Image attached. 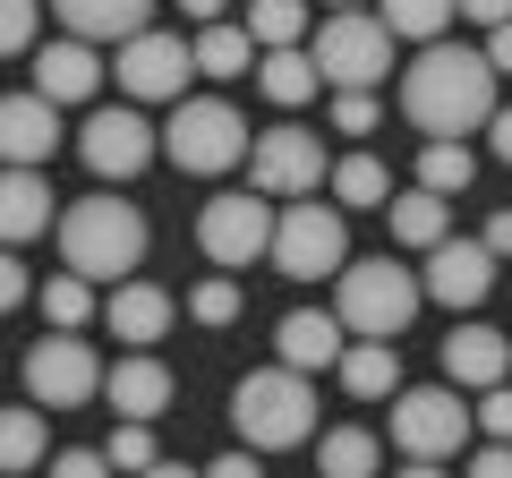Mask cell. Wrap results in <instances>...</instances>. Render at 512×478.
<instances>
[{
	"label": "cell",
	"instance_id": "obj_1",
	"mask_svg": "<svg viewBox=\"0 0 512 478\" xmlns=\"http://www.w3.org/2000/svg\"><path fill=\"white\" fill-rule=\"evenodd\" d=\"M402 111H410V129L427 137H470L487 129V111H495V69L487 52H470V43H419V60L402 69Z\"/></svg>",
	"mask_w": 512,
	"mask_h": 478
},
{
	"label": "cell",
	"instance_id": "obj_2",
	"mask_svg": "<svg viewBox=\"0 0 512 478\" xmlns=\"http://www.w3.org/2000/svg\"><path fill=\"white\" fill-rule=\"evenodd\" d=\"M146 214L137 205H120L103 188V197H77V205H60V265H77L86 282H120V274H137L146 265Z\"/></svg>",
	"mask_w": 512,
	"mask_h": 478
},
{
	"label": "cell",
	"instance_id": "obj_3",
	"mask_svg": "<svg viewBox=\"0 0 512 478\" xmlns=\"http://www.w3.org/2000/svg\"><path fill=\"white\" fill-rule=\"evenodd\" d=\"M419 274H410L402 257H350L342 274H333V316H342L350 333H376V342H402V325L419 316Z\"/></svg>",
	"mask_w": 512,
	"mask_h": 478
},
{
	"label": "cell",
	"instance_id": "obj_4",
	"mask_svg": "<svg viewBox=\"0 0 512 478\" xmlns=\"http://www.w3.org/2000/svg\"><path fill=\"white\" fill-rule=\"evenodd\" d=\"M163 154L188 180H222V171L248 163V120H239V103H222V94H180L171 120H163Z\"/></svg>",
	"mask_w": 512,
	"mask_h": 478
},
{
	"label": "cell",
	"instance_id": "obj_5",
	"mask_svg": "<svg viewBox=\"0 0 512 478\" xmlns=\"http://www.w3.org/2000/svg\"><path fill=\"white\" fill-rule=\"evenodd\" d=\"M231 419L256 453H291V444H316V393L299 368H256V376H239Z\"/></svg>",
	"mask_w": 512,
	"mask_h": 478
},
{
	"label": "cell",
	"instance_id": "obj_6",
	"mask_svg": "<svg viewBox=\"0 0 512 478\" xmlns=\"http://www.w3.org/2000/svg\"><path fill=\"white\" fill-rule=\"evenodd\" d=\"M265 257H274L291 282L342 274V265H350V222H342V205H325V188L282 197V205H274V248H265Z\"/></svg>",
	"mask_w": 512,
	"mask_h": 478
},
{
	"label": "cell",
	"instance_id": "obj_7",
	"mask_svg": "<svg viewBox=\"0 0 512 478\" xmlns=\"http://www.w3.org/2000/svg\"><path fill=\"white\" fill-rule=\"evenodd\" d=\"M308 60L325 86H384L393 77V26L367 9H325V26L308 35Z\"/></svg>",
	"mask_w": 512,
	"mask_h": 478
},
{
	"label": "cell",
	"instance_id": "obj_8",
	"mask_svg": "<svg viewBox=\"0 0 512 478\" xmlns=\"http://www.w3.org/2000/svg\"><path fill=\"white\" fill-rule=\"evenodd\" d=\"M154 154H163V129H154L137 103H94L86 129H77V163H86L94 180H137Z\"/></svg>",
	"mask_w": 512,
	"mask_h": 478
},
{
	"label": "cell",
	"instance_id": "obj_9",
	"mask_svg": "<svg viewBox=\"0 0 512 478\" xmlns=\"http://www.w3.org/2000/svg\"><path fill=\"white\" fill-rule=\"evenodd\" d=\"M274 205L282 197H265V188H222V197L197 214V248L222 265V274L256 265L265 248H274Z\"/></svg>",
	"mask_w": 512,
	"mask_h": 478
},
{
	"label": "cell",
	"instance_id": "obj_10",
	"mask_svg": "<svg viewBox=\"0 0 512 478\" xmlns=\"http://www.w3.org/2000/svg\"><path fill=\"white\" fill-rule=\"evenodd\" d=\"M111 77H120L128 103H180L188 77H197V52H188V35L137 26V35H120V60H111Z\"/></svg>",
	"mask_w": 512,
	"mask_h": 478
},
{
	"label": "cell",
	"instance_id": "obj_11",
	"mask_svg": "<svg viewBox=\"0 0 512 478\" xmlns=\"http://www.w3.org/2000/svg\"><path fill=\"white\" fill-rule=\"evenodd\" d=\"M461 436H470V410H461V385H393V453L410 461H444L461 453Z\"/></svg>",
	"mask_w": 512,
	"mask_h": 478
},
{
	"label": "cell",
	"instance_id": "obj_12",
	"mask_svg": "<svg viewBox=\"0 0 512 478\" xmlns=\"http://www.w3.org/2000/svg\"><path fill=\"white\" fill-rule=\"evenodd\" d=\"M103 393V359H94V342H77V333H43L35 350H26V402L43 410H77Z\"/></svg>",
	"mask_w": 512,
	"mask_h": 478
},
{
	"label": "cell",
	"instance_id": "obj_13",
	"mask_svg": "<svg viewBox=\"0 0 512 478\" xmlns=\"http://www.w3.org/2000/svg\"><path fill=\"white\" fill-rule=\"evenodd\" d=\"M248 171H256V188L265 197H308V188H325V137L316 129H299V120H282V129H265V137H248Z\"/></svg>",
	"mask_w": 512,
	"mask_h": 478
},
{
	"label": "cell",
	"instance_id": "obj_14",
	"mask_svg": "<svg viewBox=\"0 0 512 478\" xmlns=\"http://www.w3.org/2000/svg\"><path fill=\"white\" fill-rule=\"evenodd\" d=\"M495 265H504V257H495L487 239H453V231H444L436 248H427V274H419V291L436 299V308H478V299L495 291Z\"/></svg>",
	"mask_w": 512,
	"mask_h": 478
},
{
	"label": "cell",
	"instance_id": "obj_15",
	"mask_svg": "<svg viewBox=\"0 0 512 478\" xmlns=\"http://www.w3.org/2000/svg\"><path fill=\"white\" fill-rule=\"evenodd\" d=\"M60 154V103L52 94H0V163H52Z\"/></svg>",
	"mask_w": 512,
	"mask_h": 478
},
{
	"label": "cell",
	"instance_id": "obj_16",
	"mask_svg": "<svg viewBox=\"0 0 512 478\" xmlns=\"http://www.w3.org/2000/svg\"><path fill=\"white\" fill-rule=\"evenodd\" d=\"M171 316H180V308H171V291H163V282H137V274H120V282H111V299H103L111 342H137V350H146V342H163V333H171Z\"/></svg>",
	"mask_w": 512,
	"mask_h": 478
},
{
	"label": "cell",
	"instance_id": "obj_17",
	"mask_svg": "<svg viewBox=\"0 0 512 478\" xmlns=\"http://www.w3.org/2000/svg\"><path fill=\"white\" fill-rule=\"evenodd\" d=\"M504 376H512V333H495V325H453V342H444V385L487 393V385H504Z\"/></svg>",
	"mask_w": 512,
	"mask_h": 478
},
{
	"label": "cell",
	"instance_id": "obj_18",
	"mask_svg": "<svg viewBox=\"0 0 512 478\" xmlns=\"http://www.w3.org/2000/svg\"><path fill=\"white\" fill-rule=\"evenodd\" d=\"M43 231H52V180H43V163H0V239L26 248Z\"/></svg>",
	"mask_w": 512,
	"mask_h": 478
},
{
	"label": "cell",
	"instance_id": "obj_19",
	"mask_svg": "<svg viewBox=\"0 0 512 478\" xmlns=\"http://www.w3.org/2000/svg\"><path fill=\"white\" fill-rule=\"evenodd\" d=\"M94 86H103V52H94L86 35H60L35 52V94H52V103H94Z\"/></svg>",
	"mask_w": 512,
	"mask_h": 478
},
{
	"label": "cell",
	"instance_id": "obj_20",
	"mask_svg": "<svg viewBox=\"0 0 512 478\" xmlns=\"http://www.w3.org/2000/svg\"><path fill=\"white\" fill-rule=\"evenodd\" d=\"M103 402L120 410V419H163L171 410V368L154 350H128L120 368H103Z\"/></svg>",
	"mask_w": 512,
	"mask_h": 478
},
{
	"label": "cell",
	"instance_id": "obj_21",
	"mask_svg": "<svg viewBox=\"0 0 512 478\" xmlns=\"http://www.w3.org/2000/svg\"><path fill=\"white\" fill-rule=\"evenodd\" d=\"M342 342H350V325H342V316H325V308H291V316L274 325L282 368H299V376L333 368V359H342Z\"/></svg>",
	"mask_w": 512,
	"mask_h": 478
},
{
	"label": "cell",
	"instance_id": "obj_22",
	"mask_svg": "<svg viewBox=\"0 0 512 478\" xmlns=\"http://www.w3.org/2000/svg\"><path fill=\"white\" fill-rule=\"evenodd\" d=\"M333 376H342L350 402H393V385H402V342H376V333H359V342H342Z\"/></svg>",
	"mask_w": 512,
	"mask_h": 478
},
{
	"label": "cell",
	"instance_id": "obj_23",
	"mask_svg": "<svg viewBox=\"0 0 512 478\" xmlns=\"http://www.w3.org/2000/svg\"><path fill=\"white\" fill-rule=\"evenodd\" d=\"M256 94H265V103H282V111L316 103V94H325V77H316L308 43H274V52H256Z\"/></svg>",
	"mask_w": 512,
	"mask_h": 478
},
{
	"label": "cell",
	"instance_id": "obj_24",
	"mask_svg": "<svg viewBox=\"0 0 512 478\" xmlns=\"http://www.w3.org/2000/svg\"><path fill=\"white\" fill-rule=\"evenodd\" d=\"M52 18L69 35H86V43H120V35H137L154 18V0H52Z\"/></svg>",
	"mask_w": 512,
	"mask_h": 478
},
{
	"label": "cell",
	"instance_id": "obj_25",
	"mask_svg": "<svg viewBox=\"0 0 512 478\" xmlns=\"http://www.w3.org/2000/svg\"><path fill=\"white\" fill-rule=\"evenodd\" d=\"M384 214H393V239H402V248H419V257L453 231V205H444L436 188H402V197H384Z\"/></svg>",
	"mask_w": 512,
	"mask_h": 478
},
{
	"label": "cell",
	"instance_id": "obj_26",
	"mask_svg": "<svg viewBox=\"0 0 512 478\" xmlns=\"http://www.w3.org/2000/svg\"><path fill=\"white\" fill-rule=\"evenodd\" d=\"M188 52H197V77H248L256 69V35L248 26H197V43H188Z\"/></svg>",
	"mask_w": 512,
	"mask_h": 478
},
{
	"label": "cell",
	"instance_id": "obj_27",
	"mask_svg": "<svg viewBox=\"0 0 512 478\" xmlns=\"http://www.w3.org/2000/svg\"><path fill=\"white\" fill-rule=\"evenodd\" d=\"M325 197H333V205H359V214H367V205L393 197V171H384L376 154H342V163L325 171Z\"/></svg>",
	"mask_w": 512,
	"mask_h": 478
},
{
	"label": "cell",
	"instance_id": "obj_28",
	"mask_svg": "<svg viewBox=\"0 0 512 478\" xmlns=\"http://www.w3.org/2000/svg\"><path fill=\"white\" fill-rule=\"evenodd\" d=\"M376 18L393 26V43H436V35H453V0H376Z\"/></svg>",
	"mask_w": 512,
	"mask_h": 478
},
{
	"label": "cell",
	"instance_id": "obj_29",
	"mask_svg": "<svg viewBox=\"0 0 512 478\" xmlns=\"http://www.w3.org/2000/svg\"><path fill=\"white\" fill-rule=\"evenodd\" d=\"M470 180H478V154L461 146V137H427V146H419V188H436V197H461Z\"/></svg>",
	"mask_w": 512,
	"mask_h": 478
},
{
	"label": "cell",
	"instance_id": "obj_30",
	"mask_svg": "<svg viewBox=\"0 0 512 478\" xmlns=\"http://www.w3.org/2000/svg\"><path fill=\"white\" fill-rule=\"evenodd\" d=\"M384 461V444L367 436V427H333V436H316V470L325 478H367Z\"/></svg>",
	"mask_w": 512,
	"mask_h": 478
},
{
	"label": "cell",
	"instance_id": "obj_31",
	"mask_svg": "<svg viewBox=\"0 0 512 478\" xmlns=\"http://www.w3.org/2000/svg\"><path fill=\"white\" fill-rule=\"evenodd\" d=\"M35 299H43V325H60V333H86L94 325V282L77 274V265H69V274H52Z\"/></svg>",
	"mask_w": 512,
	"mask_h": 478
},
{
	"label": "cell",
	"instance_id": "obj_32",
	"mask_svg": "<svg viewBox=\"0 0 512 478\" xmlns=\"http://www.w3.org/2000/svg\"><path fill=\"white\" fill-rule=\"evenodd\" d=\"M248 35H256V52L308 43V0H248Z\"/></svg>",
	"mask_w": 512,
	"mask_h": 478
},
{
	"label": "cell",
	"instance_id": "obj_33",
	"mask_svg": "<svg viewBox=\"0 0 512 478\" xmlns=\"http://www.w3.org/2000/svg\"><path fill=\"white\" fill-rule=\"evenodd\" d=\"M43 461V402L0 410V470H35Z\"/></svg>",
	"mask_w": 512,
	"mask_h": 478
},
{
	"label": "cell",
	"instance_id": "obj_34",
	"mask_svg": "<svg viewBox=\"0 0 512 478\" xmlns=\"http://www.w3.org/2000/svg\"><path fill=\"white\" fill-rule=\"evenodd\" d=\"M103 453H111V470H154V461H163L154 453V419H120Z\"/></svg>",
	"mask_w": 512,
	"mask_h": 478
},
{
	"label": "cell",
	"instance_id": "obj_35",
	"mask_svg": "<svg viewBox=\"0 0 512 478\" xmlns=\"http://www.w3.org/2000/svg\"><path fill=\"white\" fill-rule=\"evenodd\" d=\"M376 120H384L376 86H333V137H367Z\"/></svg>",
	"mask_w": 512,
	"mask_h": 478
},
{
	"label": "cell",
	"instance_id": "obj_36",
	"mask_svg": "<svg viewBox=\"0 0 512 478\" xmlns=\"http://www.w3.org/2000/svg\"><path fill=\"white\" fill-rule=\"evenodd\" d=\"M188 316L222 333V325H231V316H239V282H231V274H205L197 291H188Z\"/></svg>",
	"mask_w": 512,
	"mask_h": 478
},
{
	"label": "cell",
	"instance_id": "obj_37",
	"mask_svg": "<svg viewBox=\"0 0 512 478\" xmlns=\"http://www.w3.org/2000/svg\"><path fill=\"white\" fill-rule=\"evenodd\" d=\"M35 18H43V0H0V60L35 52Z\"/></svg>",
	"mask_w": 512,
	"mask_h": 478
},
{
	"label": "cell",
	"instance_id": "obj_38",
	"mask_svg": "<svg viewBox=\"0 0 512 478\" xmlns=\"http://www.w3.org/2000/svg\"><path fill=\"white\" fill-rule=\"evenodd\" d=\"M26 299H35V282H26L18 248H9V239H0V316H9V308H26Z\"/></svg>",
	"mask_w": 512,
	"mask_h": 478
},
{
	"label": "cell",
	"instance_id": "obj_39",
	"mask_svg": "<svg viewBox=\"0 0 512 478\" xmlns=\"http://www.w3.org/2000/svg\"><path fill=\"white\" fill-rule=\"evenodd\" d=\"M470 419L487 427V436H512V385H487V402H478Z\"/></svg>",
	"mask_w": 512,
	"mask_h": 478
},
{
	"label": "cell",
	"instance_id": "obj_40",
	"mask_svg": "<svg viewBox=\"0 0 512 478\" xmlns=\"http://www.w3.org/2000/svg\"><path fill=\"white\" fill-rule=\"evenodd\" d=\"M470 470H478V478H512V436H487V444L470 453Z\"/></svg>",
	"mask_w": 512,
	"mask_h": 478
},
{
	"label": "cell",
	"instance_id": "obj_41",
	"mask_svg": "<svg viewBox=\"0 0 512 478\" xmlns=\"http://www.w3.org/2000/svg\"><path fill=\"white\" fill-rule=\"evenodd\" d=\"M52 470L60 478H94V470H111V453H103V444H77V453H60Z\"/></svg>",
	"mask_w": 512,
	"mask_h": 478
},
{
	"label": "cell",
	"instance_id": "obj_42",
	"mask_svg": "<svg viewBox=\"0 0 512 478\" xmlns=\"http://www.w3.org/2000/svg\"><path fill=\"white\" fill-rule=\"evenodd\" d=\"M256 461H265L256 444H231V453H214V478H256Z\"/></svg>",
	"mask_w": 512,
	"mask_h": 478
},
{
	"label": "cell",
	"instance_id": "obj_43",
	"mask_svg": "<svg viewBox=\"0 0 512 478\" xmlns=\"http://www.w3.org/2000/svg\"><path fill=\"white\" fill-rule=\"evenodd\" d=\"M487 146H495V163H512V103L487 111Z\"/></svg>",
	"mask_w": 512,
	"mask_h": 478
},
{
	"label": "cell",
	"instance_id": "obj_44",
	"mask_svg": "<svg viewBox=\"0 0 512 478\" xmlns=\"http://www.w3.org/2000/svg\"><path fill=\"white\" fill-rule=\"evenodd\" d=\"M487 69H495V77H512V18H504V26H487Z\"/></svg>",
	"mask_w": 512,
	"mask_h": 478
},
{
	"label": "cell",
	"instance_id": "obj_45",
	"mask_svg": "<svg viewBox=\"0 0 512 478\" xmlns=\"http://www.w3.org/2000/svg\"><path fill=\"white\" fill-rule=\"evenodd\" d=\"M453 9H461L470 26H504V18H512V0H453Z\"/></svg>",
	"mask_w": 512,
	"mask_h": 478
},
{
	"label": "cell",
	"instance_id": "obj_46",
	"mask_svg": "<svg viewBox=\"0 0 512 478\" xmlns=\"http://www.w3.org/2000/svg\"><path fill=\"white\" fill-rule=\"evenodd\" d=\"M478 239H487L495 257H512V205H504V214H487V231H478Z\"/></svg>",
	"mask_w": 512,
	"mask_h": 478
},
{
	"label": "cell",
	"instance_id": "obj_47",
	"mask_svg": "<svg viewBox=\"0 0 512 478\" xmlns=\"http://www.w3.org/2000/svg\"><path fill=\"white\" fill-rule=\"evenodd\" d=\"M180 9H188V26H214L222 9H231V0H180Z\"/></svg>",
	"mask_w": 512,
	"mask_h": 478
},
{
	"label": "cell",
	"instance_id": "obj_48",
	"mask_svg": "<svg viewBox=\"0 0 512 478\" xmlns=\"http://www.w3.org/2000/svg\"><path fill=\"white\" fill-rule=\"evenodd\" d=\"M325 9H359V0H325Z\"/></svg>",
	"mask_w": 512,
	"mask_h": 478
}]
</instances>
